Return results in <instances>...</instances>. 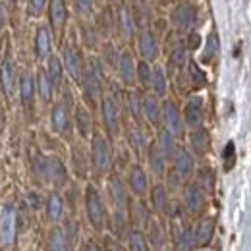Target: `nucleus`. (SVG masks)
I'll list each match as a JSON object with an SVG mask.
<instances>
[{
    "instance_id": "nucleus-1",
    "label": "nucleus",
    "mask_w": 251,
    "mask_h": 251,
    "mask_svg": "<svg viewBox=\"0 0 251 251\" xmlns=\"http://www.w3.org/2000/svg\"><path fill=\"white\" fill-rule=\"evenodd\" d=\"M81 89L85 95V100L89 104H97L100 91H102V83H104V72H102V64L97 58H91L89 64L85 66L83 70V75H81Z\"/></svg>"
},
{
    "instance_id": "nucleus-2",
    "label": "nucleus",
    "mask_w": 251,
    "mask_h": 251,
    "mask_svg": "<svg viewBox=\"0 0 251 251\" xmlns=\"http://www.w3.org/2000/svg\"><path fill=\"white\" fill-rule=\"evenodd\" d=\"M85 215L89 224L93 226L95 230H104L108 224V213L104 207V201L99 193V189L95 186H87L85 188Z\"/></svg>"
},
{
    "instance_id": "nucleus-3",
    "label": "nucleus",
    "mask_w": 251,
    "mask_h": 251,
    "mask_svg": "<svg viewBox=\"0 0 251 251\" xmlns=\"http://www.w3.org/2000/svg\"><path fill=\"white\" fill-rule=\"evenodd\" d=\"M112 147L110 141L102 133H95L91 137V166L97 174H106L112 168Z\"/></svg>"
},
{
    "instance_id": "nucleus-4",
    "label": "nucleus",
    "mask_w": 251,
    "mask_h": 251,
    "mask_svg": "<svg viewBox=\"0 0 251 251\" xmlns=\"http://www.w3.org/2000/svg\"><path fill=\"white\" fill-rule=\"evenodd\" d=\"M18 232V213L12 203L2 205L0 209V244L12 246Z\"/></svg>"
},
{
    "instance_id": "nucleus-5",
    "label": "nucleus",
    "mask_w": 251,
    "mask_h": 251,
    "mask_svg": "<svg viewBox=\"0 0 251 251\" xmlns=\"http://www.w3.org/2000/svg\"><path fill=\"white\" fill-rule=\"evenodd\" d=\"M100 114H102V124L106 127L108 135L116 137L120 133V102L114 97H102Z\"/></svg>"
},
{
    "instance_id": "nucleus-6",
    "label": "nucleus",
    "mask_w": 251,
    "mask_h": 251,
    "mask_svg": "<svg viewBox=\"0 0 251 251\" xmlns=\"http://www.w3.org/2000/svg\"><path fill=\"white\" fill-rule=\"evenodd\" d=\"M184 207L189 215H195V217H201L207 211V193L195 182L184 188Z\"/></svg>"
},
{
    "instance_id": "nucleus-7",
    "label": "nucleus",
    "mask_w": 251,
    "mask_h": 251,
    "mask_svg": "<svg viewBox=\"0 0 251 251\" xmlns=\"http://www.w3.org/2000/svg\"><path fill=\"white\" fill-rule=\"evenodd\" d=\"M50 127L56 135L60 137H70L72 131V116H70V104L68 102H56L50 110Z\"/></svg>"
},
{
    "instance_id": "nucleus-8",
    "label": "nucleus",
    "mask_w": 251,
    "mask_h": 251,
    "mask_svg": "<svg viewBox=\"0 0 251 251\" xmlns=\"http://www.w3.org/2000/svg\"><path fill=\"white\" fill-rule=\"evenodd\" d=\"M62 64H64V70L68 72V75L74 79V81H81V75H83V60H81V54L79 50L74 47V45H64V50H62Z\"/></svg>"
},
{
    "instance_id": "nucleus-9",
    "label": "nucleus",
    "mask_w": 251,
    "mask_h": 251,
    "mask_svg": "<svg viewBox=\"0 0 251 251\" xmlns=\"http://www.w3.org/2000/svg\"><path fill=\"white\" fill-rule=\"evenodd\" d=\"M162 122L176 139L184 133V114H180V108L172 100L162 102Z\"/></svg>"
},
{
    "instance_id": "nucleus-10",
    "label": "nucleus",
    "mask_w": 251,
    "mask_h": 251,
    "mask_svg": "<svg viewBox=\"0 0 251 251\" xmlns=\"http://www.w3.org/2000/svg\"><path fill=\"white\" fill-rule=\"evenodd\" d=\"M108 189H110V197H112V203L116 207V213L126 215L127 207H129V188H127V184H124V180L114 174L108 182Z\"/></svg>"
},
{
    "instance_id": "nucleus-11",
    "label": "nucleus",
    "mask_w": 251,
    "mask_h": 251,
    "mask_svg": "<svg viewBox=\"0 0 251 251\" xmlns=\"http://www.w3.org/2000/svg\"><path fill=\"white\" fill-rule=\"evenodd\" d=\"M0 87L6 99H12L16 89H18V72H16V64L12 58H4L0 64Z\"/></svg>"
},
{
    "instance_id": "nucleus-12",
    "label": "nucleus",
    "mask_w": 251,
    "mask_h": 251,
    "mask_svg": "<svg viewBox=\"0 0 251 251\" xmlns=\"http://www.w3.org/2000/svg\"><path fill=\"white\" fill-rule=\"evenodd\" d=\"M195 8L189 6V4H178L172 14H170V22L174 25V29L180 33H188L191 31L193 24H195Z\"/></svg>"
},
{
    "instance_id": "nucleus-13",
    "label": "nucleus",
    "mask_w": 251,
    "mask_h": 251,
    "mask_svg": "<svg viewBox=\"0 0 251 251\" xmlns=\"http://www.w3.org/2000/svg\"><path fill=\"white\" fill-rule=\"evenodd\" d=\"M215 238V220L211 217H201L199 222L193 226V242L197 250H205L207 246H211Z\"/></svg>"
},
{
    "instance_id": "nucleus-14",
    "label": "nucleus",
    "mask_w": 251,
    "mask_h": 251,
    "mask_svg": "<svg viewBox=\"0 0 251 251\" xmlns=\"http://www.w3.org/2000/svg\"><path fill=\"white\" fill-rule=\"evenodd\" d=\"M116 70H118V75L122 79L126 87H133L135 81H137V64L133 60L131 52H122L120 58H118V64H116Z\"/></svg>"
},
{
    "instance_id": "nucleus-15",
    "label": "nucleus",
    "mask_w": 251,
    "mask_h": 251,
    "mask_svg": "<svg viewBox=\"0 0 251 251\" xmlns=\"http://www.w3.org/2000/svg\"><path fill=\"white\" fill-rule=\"evenodd\" d=\"M47 184H52L54 188H62L68 182V170L64 166V162L58 157H47V176H45Z\"/></svg>"
},
{
    "instance_id": "nucleus-16",
    "label": "nucleus",
    "mask_w": 251,
    "mask_h": 251,
    "mask_svg": "<svg viewBox=\"0 0 251 251\" xmlns=\"http://www.w3.org/2000/svg\"><path fill=\"white\" fill-rule=\"evenodd\" d=\"M127 188L133 195L137 197H145L147 191H149V180H147V174L145 170L139 166V164H131L129 172H127Z\"/></svg>"
},
{
    "instance_id": "nucleus-17",
    "label": "nucleus",
    "mask_w": 251,
    "mask_h": 251,
    "mask_svg": "<svg viewBox=\"0 0 251 251\" xmlns=\"http://www.w3.org/2000/svg\"><path fill=\"white\" fill-rule=\"evenodd\" d=\"M184 124L191 129H197L203 124V99L199 95L189 97L188 104L184 108Z\"/></svg>"
},
{
    "instance_id": "nucleus-18",
    "label": "nucleus",
    "mask_w": 251,
    "mask_h": 251,
    "mask_svg": "<svg viewBox=\"0 0 251 251\" xmlns=\"http://www.w3.org/2000/svg\"><path fill=\"white\" fill-rule=\"evenodd\" d=\"M174 172L182 178V180H189L195 172V158H193V153L180 147L178 149V155L174 158Z\"/></svg>"
},
{
    "instance_id": "nucleus-19",
    "label": "nucleus",
    "mask_w": 251,
    "mask_h": 251,
    "mask_svg": "<svg viewBox=\"0 0 251 251\" xmlns=\"http://www.w3.org/2000/svg\"><path fill=\"white\" fill-rule=\"evenodd\" d=\"M189 149L191 153L203 157L211 151V133L209 129L205 127H197V129H191L189 133Z\"/></svg>"
},
{
    "instance_id": "nucleus-20",
    "label": "nucleus",
    "mask_w": 251,
    "mask_h": 251,
    "mask_svg": "<svg viewBox=\"0 0 251 251\" xmlns=\"http://www.w3.org/2000/svg\"><path fill=\"white\" fill-rule=\"evenodd\" d=\"M49 18H50V25L56 33H60L66 27L68 22V6L66 0H50L49 2Z\"/></svg>"
},
{
    "instance_id": "nucleus-21",
    "label": "nucleus",
    "mask_w": 251,
    "mask_h": 251,
    "mask_svg": "<svg viewBox=\"0 0 251 251\" xmlns=\"http://www.w3.org/2000/svg\"><path fill=\"white\" fill-rule=\"evenodd\" d=\"M151 205H153V211L160 217L170 215V197H168V189L164 184L153 186V189H151Z\"/></svg>"
},
{
    "instance_id": "nucleus-22",
    "label": "nucleus",
    "mask_w": 251,
    "mask_h": 251,
    "mask_svg": "<svg viewBox=\"0 0 251 251\" xmlns=\"http://www.w3.org/2000/svg\"><path fill=\"white\" fill-rule=\"evenodd\" d=\"M143 118L155 127L160 126V122H162V104L158 102L157 95H145L143 97Z\"/></svg>"
},
{
    "instance_id": "nucleus-23",
    "label": "nucleus",
    "mask_w": 251,
    "mask_h": 251,
    "mask_svg": "<svg viewBox=\"0 0 251 251\" xmlns=\"http://www.w3.org/2000/svg\"><path fill=\"white\" fill-rule=\"evenodd\" d=\"M139 54L145 62H155L158 58V43L157 37L151 31H143L139 37Z\"/></svg>"
},
{
    "instance_id": "nucleus-24",
    "label": "nucleus",
    "mask_w": 251,
    "mask_h": 251,
    "mask_svg": "<svg viewBox=\"0 0 251 251\" xmlns=\"http://www.w3.org/2000/svg\"><path fill=\"white\" fill-rule=\"evenodd\" d=\"M50 50H52L50 33L45 25H41L35 33V56H37V60H49Z\"/></svg>"
},
{
    "instance_id": "nucleus-25",
    "label": "nucleus",
    "mask_w": 251,
    "mask_h": 251,
    "mask_svg": "<svg viewBox=\"0 0 251 251\" xmlns=\"http://www.w3.org/2000/svg\"><path fill=\"white\" fill-rule=\"evenodd\" d=\"M157 145L158 149L162 151V155L166 157V160H174L178 155V143H176V137L166 129V127H160L157 135Z\"/></svg>"
},
{
    "instance_id": "nucleus-26",
    "label": "nucleus",
    "mask_w": 251,
    "mask_h": 251,
    "mask_svg": "<svg viewBox=\"0 0 251 251\" xmlns=\"http://www.w3.org/2000/svg\"><path fill=\"white\" fill-rule=\"evenodd\" d=\"M147 160H149V168H151V172L155 174V176H164L166 174V157L162 155V151L158 149L157 143H151L149 147H147Z\"/></svg>"
},
{
    "instance_id": "nucleus-27",
    "label": "nucleus",
    "mask_w": 251,
    "mask_h": 251,
    "mask_svg": "<svg viewBox=\"0 0 251 251\" xmlns=\"http://www.w3.org/2000/svg\"><path fill=\"white\" fill-rule=\"evenodd\" d=\"M45 211H47V219L50 220V222H54V224H58L64 219V199L60 197V193L52 191L47 197Z\"/></svg>"
},
{
    "instance_id": "nucleus-28",
    "label": "nucleus",
    "mask_w": 251,
    "mask_h": 251,
    "mask_svg": "<svg viewBox=\"0 0 251 251\" xmlns=\"http://www.w3.org/2000/svg\"><path fill=\"white\" fill-rule=\"evenodd\" d=\"M35 93H37V83L33 79V75L29 72H25L20 79V99H22V104L24 106H31L33 100H35Z\"/></svg>"
},
{
    "instance_id": "nucleus-29",
    "label": "nucleus",
    "mask_w": 251,
    "mask_h": 251,
    "mask_svg": "<svg viewBox=\"0 0 251 251\" xmlns=\"http://www.w3.org/2000/svg\"><path fill=\"white\" fill-rule=\"evenodd\" d=\"M174 246L178 251H193L195 250V242H193V228L180 224L176 228V238H174Z\"/></svg>"
},
{
    "instance_id": "nucleus-30",
    "label": "nucleus",
    "mask_w": 251,
    "mask_h": 251,
    "mask_svg": "<svg viewBox=\"0 0 251 251\" xmlns=\"http://www.w3.org/2000/svg\"><path fill=\"white\" fill-rule=\"evenodd\" d=\"M127 145H129V149H131L137 157H141V155L147 151L145 135H143L141 127H139L137 124L131 126V127H127Z\"/></svg>"
},
{
    "instance_id": "nucleus-31",
    "label": "nucleus",
    "mask_w": 251,
    "mask_h": 251,
    "mask_svg": "<svg viewBox=\"0 0 251 251\" xmlns=\"http://www.w3.org/2000/svg\"><path fill=\"white\" fill-rule=\"evenodd\" d=\"M35 83H37V93L41 97V100H43V102H50V100H52V95H54V85H52V81H50L47 70H39V72H37Z\"/></svg>"
},
{
    "instance_id": "nucleus-32",
    "label": "nucleus",
    "mask_w": 251,
    "mask_h": 251,
    "mask_svg": "<svg viewBox=\"0 0 251 251\" xmlns=\"http://www.w3.org/2000/svg\"><path fill=\"white\" fill-rule=\"evenodd\" d=\"M118 27L124 35L126 39H131L133 33H135V18L131 14V10L127 8V4L120 6V12H118Z\"/></svg>"
},
{
    "instance_id": "nucleus-33",
    "label": "nucleus",
    "mask_w": 251,
    "mask_h": 251,
    "mask_svg": "<svg viewBox=\"0 0 251 251\" xmlns=\"http://www.w3.org/2000/svg\"><path fill=\"white\" fill-rule=\"evenodd\" d=\"M126 244H127V251H151L149 238H147L145 232H141L139 228H133V230L127 232Z\"/></svg>"
},
{
    "instance_id": "nucleus-34",
    "label": "nucleus",
    "mask_w": 251,
    "mask_h": 251,
    "mask_svg": "<svg viewBox=\"0 0 251 251\" xmlns=\"http://www.w3.org/2000/svg\"><path fill=\"white\" fill-rule=\"evenodd\" d=\"M49 251H70V240L62 226H52L49 234Z\"/></svg>"
},
{
    "instance_id": "nucleus-35",
    "label": "nucleus",
    "mask_w": 251,
    "mask_h": 251,
    "mask_svg": "<svg viewBox=\"0 0 251 251\" xmlns=\"http://www.w3.org/2000/svg\"><path fill=\"white\" fill-rule=\"evenodd\" d=\"M75 127H77L81 137H89L91 131H93V118H91V112L85 106L75 108Z\"/></svg>"
},
{
    "instance_id": "nucleus-36",
    "label": "nucleus",
    "mask_w": 251,
    "mask_h": 251,
    "mask_svg": "<svg viewBox=\"0 0 251 251\" xmlns=\"http://www.w3.org/2000/svg\"><path fill=\"white\" fill-rule=\"evenodd\" d=\"M45 70H47V74H49V77H50L54 89H60V87H62V81H64L62 60H60L58 56H50V58L47 60V68H45Z\"/></svg>"
},
{
    "instance_id": "nucleus-37",
    "label": "nucleus",
    "mask_w": 251,
    "mask_h": 251,
    "mask_svg": "<svg viewBox=\"0 0 251 251\" xmlns=\"http://www.w3.org/2000/svg\"><path fill=\"white\" fill-rule=\"evenodd\" d=\"M126 106H127L133 122L139 124L141 118H143V97L137 91H129V93L126 95Z\"/></svg>"
},
{
    "instance_id": "nucleus-38",
    "label": "nucleus",
    "mask_w": 251,
    "mask_h": 251,
    "mask_svg": "<svg viewBox=\"0 0 251 251\" xmlns=\"http://www.w3.org/2000/svg\"><path fill=\"white\" fill-rule=\"evenodd\" d=\"M151 89L157 97H164L166 91H168V79H166V72L160 68V66H155L153 68V77H151Z\"/></svg>"
},
{
    "instance_id": "nucleus-39",
    "label": "nucleus",
    "mask_w": 251,
    "mask_h": 251,
    "mask_svg": "<svg viewBox=\"0 0 251 251\" xmlns=\"http://www.w3.org/2000/svg\"><path fill=\"white\" fill-rule=\"evenodd\" d=\"M195 184L205 193H213V189H215V170L211 166H203L197 172V182Z\"/></svg>"
},
{
    "instance_id": "nucleus-40",
    "label": "nucleus",
    "mask_w": 251,
    "mask_h": 251,
    "mask_svg": "<svg viewBox=\"0 0 251 251\" xmlns=\"http://www.w3.org/2000/svg\"><path fill=\"white\" fill-rule=\"evenodd\" d=\"M219 50H220L219 37H217V33H211V35L207 37V45H205V50H203L201 60L205 64H211L219 56Z\"/></svg>"
},
{
    "instance_id": "nucleus-41",
    "label": "nucleus",
    "mask_w": 251,
    "mask_h": 251,
    "mask_svg": "<svg viewBox=\"0 0 251 251\" xmlns=\"http://www.w3.org/2000/svg\"><path fill=\"white\" fill-rule=\"evenodd\" d=\"M186 64H188V47L184 43H180L174 47V50L170 54V66L176 70H182Z\"/></svg>"
},
{
    "instance_id": "nucleus-42",
    "label": "nucleus",
    "mask_w": 251,
    "mask_h": 251,
    "mask_svg": "<svg viewBox=\"0 0 251 251\" xmlns=\"http://www.w3.org/2000/svg\"><path fill=\"white\" fill-rule=\"evenodd\" d=\"M189 79H191V85L195 87V89H201V87H205L207 85V75H205V72L197 66L195 62H189Z\"/></svg>"
},
{
    "instance_id": "nucleus-43",
    "label": "nucleus",
    "mask_w": 251,
    "mask_h": 251,
    "mask_svg": "<svg viewBox=\"0 0 251 251\" xmlns=\"http://www.w3.org/2000/svg\"><path fill=\"white\" fill-rule=\"evenodd\" d=\"M151 77H153V68L149 66V62H145V60L137 62V81L141 83V87L149 89L151 87Z\"/></svg>"
},
{
    "instance_id": "nucleus-44",
    "label": "nucleus",
    "mask_w": 251,
    "mask_h": 251,
    "mask_svg": "<svg viewBox=\"0 0 251 251\" xmlns=\"http://www.w3.org/2000/svg\"><path fill=\"white\" fill-rule=\"evenodd\" d=\"M222 164H224V170L230 172L236 164V147H234V141H228L224 151H222Z\"/></svg>"
},
{
    "instance_id": "nucleus-45",
    "label": "nucleus",
    "mask_w": 251,
    "mask_h": 251,
    "mask_svg": "<svg viewBox=\"0 0 251 251\" xmlns=\"http://www.w3.org/2000/svg\"><path fill=\"white\" fill-rule=\"evenodd\" d=\"M149 242H153L155 248H162V242H164L162 228H160V224L155 222V220H149Z\"/></svg>"
},
{
    "instance_id": "nucleus-46",
    "label": "nucleus",
    "mask_w": 251,
    "mask_h": 251,
    "mask_svg": "<svg viewBox=\"0 0 251 251\" xmlns=\"http://www.w3.org/2000/svg\"><path fill=\"white\" fill-rule=\"evenodd\" d=\"M47 6V0H27V14L33 18H39Z\"/></svg>"
},
{
    "instance_id": "nucleus-47",
    "label": "nucleus",
    "mask_w": 251,
    "mask_h": 251,
    "mask_svg": "<svg viewBox=\"0 0 251 251\" xmlns=\"http://www.w3.org/2000/svg\"><path fill=\"white\" fill-rule=\"evenodd\" d=\"M75 6H77V10H79V14L89 16L91 10H93V0H75Z\"/></svg>"
},
{
    "instance_id": "nucleus-48",
    "label": "nucleus",
    "mask_w": 251,
    "mask_h": 251,
    "mask_svg": "<svg viewBox=\"0 0 251 251\" xmlns=\"http://www.w3.org/2000/svg\"><path fill=\"white\" fill-rule=\"evenodd\" d=\"M199 45H201V37H199V33L191 31L188 35V50H195V49H199Z\"/></svg>"
},
{
    "instance_id": "nucleus-49",
    "label": "nucleus",
    "mask_w": 251,
    "mask_h": 251,
    "mask_svg": "<svg viewBox=\"0 0 251 251\" xmlns=\"http://www.w3.org/2000/svg\"><path fill=\"white\" fill-rule=\"evenodd\" d=\"M83 41L87 47H95L97 43V33L91 29V27H83Z\"/></svg>"
},
{
    "instance_id": "nucleus-50",
    "label": "nucleus",
    "mask_w": 251,
    "mask_h": 251,
    "mask_svg": "<svg viewBox=\"0 0 251 251\" xmlns=\"http://www.w3.org/2000/svg\"><path fill=\"white\" fill-rule=\"evenodd\" d=\"M27 203H29V209L37 211V209L41 207L43 199H41V195H39V193H27Z\"/></svg>"
},
{
    "instance_id": "nucleus-51",
    "label": "nucleus",
    "mask_w": 251,
    "mask_h": 251,
    "mask_svg": "<svg viewBox=\"0 0 251 251\" xmlns=\"http://www.w3.org/2000/svg\"><path fill=\"white\" fill-rule=\"evenodd\" d=\"M74 164H75V168H77V172H79V174H85V170L81 168V164L85 166V157H81V153H79V151H75V153H74Z\"/></svg>"
},
{
    "instance_id": "nucleus-52",
    "label": "nucleus",
    "mask_w": 251,
    "mask_h": 251,
    "mask_svg": "<svg viewBox=\"0 0 251 251\" xmlns=\"http://www.w3.org/2000/svg\"><path fill=\"white\" fill-rule=\"evenodd\" d=\"M81 251H102V248H100L95 240H87V242L83 244V250Z\"/></svg>"
},
{
    "instance_id": "nucleus-53",
    "label": "nucleus",
    "mask_w": 251,
    "mask_h": 251,
    "mask_svg": "<svg viewBox=\"0 0 251 251\" xmlns=\"http://www.w3.org/2000/svg\"><path fill=\"white\" fill-rule=\"evenodd\" d=\"M16 2H18V0H2L4 8H14V6H16Z\"/></svg>"
},
{
    "instance_id": "nucleus-54",
    "label": "nucleus",
    "mask_w": 251,
    "mask_h": 251,
    "mask_svg": "<svg viewBox=\"0 0 251 251\" xmlns=\"http://www.w3.org/2000/svg\"><path fill=\"white\" fill-rule=\"evenodd\" d=\"M2 22H4V4L0 2V25H2Z\"/></svg>"
},
{
    "instance_id": "nucleus-55",
    "label": "nucleus",
    "mask_w": 251,
    "mask_h": 251,
    "mask_svg": "<svg viewBox=\"0 0 251 251\" xmlns=\"http://www.w3.org/2000/svg\"><path fill=\"white\" fill-rule=\"evenodd\" d=\"M199 251H207V250H199Z\"/></svg>"
}]
</instances>
